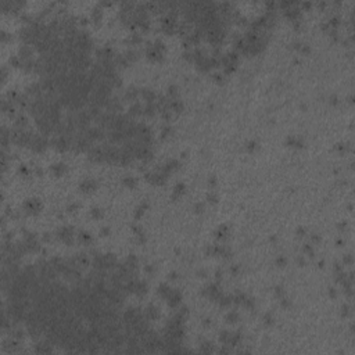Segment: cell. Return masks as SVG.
Instances as JSON below:
<instances>
[{
	"mask_svg": "<svg viewBox=\"0 0 355 355\" xmlns=\"http://www.w3.org/2000/svg\"><path fill=\"white\" fill-rule=\"evenodd\" d=\"M146 270H147V272H153V265H147Z\"/></svg>",
	"mask_w": 355,
	"mask_h": 355,
	"instance_id": "94428289",
	"label": "cell"
},
{
	"mask_svg": "<svg viewBox=\"0 0 355 355\" xmlns=\"http://www.w3.org/2000/svg\"><path fill=\"white\" fill-rule=\"evenodd\" d=\"M162 54L164 53H161V51H158L157 49H154L153 45H150L147 47V50H146V55H147V58L151 60V61H161L162 60Z\"/></svg>",
	"mask_w": 355,
	"mask_h": 355,
	"instance_id": "5b68a950",
	"label": "cell"
},
{
	"mask_svg": "<svg viewBox=\"0 0 355 355\" xmlns=\"http://www.w3.org/2000/svg\"><path fill=\"white\" fill-rule=\"evenodd\" d=\"M341 311H343V312H341L343 315L347 316V315H348V312H350V308H348V305H344V307L341 308Z\"/></svg>",
	"mask_w": 355,
	"mask_h": 355,
	"instance_id": "681fc988",
	"label": "cell"
},
{
	"mask_svg": "<svg viewBox=\"0 0 355 355\" xmlns=\"http://www.w3.org/2000/svg\"><path fill=\"white\" fill-rule=\"evenodd\" d=\"M171 279H176V273H171Z\"/></svg>",
	"mask_w": 355,
	"mask_h": 355,
	"instance_id": "be15d7a7",
	"label": "cell"
},
{
	"mask_svg": "<svg viewBox=\"0 0 355 355\" xmlns=\"http://www.w3.org/2000/svg\"><path fill=\"white\" fill-rule=\"evenodd\" d=\"M208 201L215 204V203L218 201V196H216V194H214V193H212V194H208Z\"/></svg>",
	"mask_w": 355,
	"mask_h": 355,
	"instance_id": "b9f144b4",
	"label": "cell"
},
{
	"mask_svg": "<svg viewBox=\"0 0 355 355\" xmlns=\"http://www.w3.org/2000/svg\"><path fill=\"white\" fill-rule=\"evenodd\" d=\"M275 293H276L279 297H282L283 295V290H282V287H276V290H275Z\"/></svg>",
	"mask_w": 355,
	"mask_h": 355,
	"instance_id": "f5cc1de1",
	"label": "cell"
},
{
	"mask_svg": "<svg viewBox=\"0 0 355 355\" xmlns=\"http://www.w3.org/2000/svg\"><path fill=\"white\" fill-rule=\"evenodd\" d=\"M92 18H93V21L95 22H100V20H101V8H95L93 10V13H92Z\"/></svg>",
	"mask_w": 355,
	"mask_h": 355,
	"instance_id": "484cf974",
	"label": "cell"
},
{
	"mask_svg": "<svg viewBox=\"0 0 355 355\" xmlns=\"http://www.w3.org/2000/svg\"><path fill=\"white\" fill-rule=\"evenodd\" d=\"M122 183H124L125 186H128V187H131V189H133L135 186H136V181H135L133 178H131V176H126V178L122 181Z\"/></svg>",
	"mask_w": 355,
	"mask_h": 355,
	"instance_id": "4316f807",
	"label": "cell"
},
{
	"mask_svg": "<svg viewBox=\"0 0 355 355\" xmlns=\"http://www.w3.org/2000/svg\"><path fill=\"white\" fill-rule=\"evenodd\" d=\"M344 264L351 265V264H352V255H350V254H348V255H346V257H344Z\"/></svg>",
	"mask_w": 355,
	"mask_h": 355,
	"instance_id": "ee69618b",
	"label": "cell"
},
{
	"mask_svg": "<svg viewBox=\"0 0 355 355\" xmlns=\"http://www.w3.org/2000/svg\"><path fill=\"white\" fill-rule=\"evenodd\" d=\"M297 235H301V236H302V235H304V229L302 228L298 229V230H297Z\"/></svg>",
	"mask_w": 355,
	"mask_h": 355,
	"instance_id": "91938a15",
	"label": "cell"
},
{
	"mask_svg": "<svg viewBox=\"0 0 355 355\" xmlns=\"http://www.w3.org/2000/svg\"><path fill=\"white\" fill-rule=\"evenodd\" d=\"M264 321H265V323H266V325H272V322H273V318H272V315H270V314H266V315L264 316Z\"/></svg>",
	"mask_w": 355,
	"mask_h": 355,
	"instance_id": "f35d334b",
	"label": "cell"
},
{
	"mask_svg": "<svg viewBox=\"0 0 355 355\" xmlns=\"http://www.w3.org/2000/svg\"><path fill=\"white\" fill-rule=\"evenodd\" d=\"M156 105H154V103L153 104H144V107H143V115H146V117H153L154 114H156Z\"/></svg>",
	"mask_w": 355,
	"mask_h": 355,
	"instance_id": "2e32d148",
	"label": "cell"
},
{
	"mask_svg": "<svg viewBox=\"0 0 355 355\" xmlns=\"http://www.w3.org/2000/svg\"><path fill=\"white\" fill-rule=\"evenodd\" d=\"M216 301H218V304H219L221 307H228V305L232 304V297H228V295L221 294V297H219Z\"/></svg>",
	"mask_w": 355,
	"mask_h": 355,
	"instance_id": "ffe728a7",
	"label": "cell"
},
{
	"mask_svg": "<svg viewBox=\"0 0 355 355\" xmlns=\"http://www.w3.org/2000/svg\"><path fill=\"white\" fill-rule=\"evenodd\" d=\"M78 240L79 241H82V243H90V235L89 233H86V232H80L78 235Z\"/></svg>",
	"mask_w": 355,
	"mask_h": 355,
	"instance_id": "cb8c5ba5",
	"label": "cell"
},
{
	"mask_svg": "<svg viewBox=\"0 0 355 355\" xmlns=\"http://www.w3.org/2000/svg\"><path fill=\"white\" fill-rule=\"evenodd\" d=\"M47 139H46V136H40V135H35L33 136V139H32L31 144H29V149L33 151H38V153H40V151H43L46 147H47Z\"/></svg>",
	"mask_w": 355,
	"mask_h": 355,
	"instance_id": "6da1fadb",
	"label": "cell"
},
{
	"mask_svg": "<svg viewBox=\"0 0 355 355\" xmlns=\"http://www.w3.org/2000/svg\"><path fill=\"white\" fill-rule=\"evenodd\" d=\"M208 182H210V185H211V186H215V183H216V181H215V178H214V176H212V178H210V181H208Z\"/></svg>",
	"mask_w": 355,
	"mask_h": 355,
	"instance_id": "9f6ffc18",
	"label": "cell"
},
{
	"mask_svg": "<svg viewBox=\"0 0 355 355\" xmlns=\"http://www.w3.org/2000/svg\"><path fill=\"white\" fill-rule=\"evenodd\" d=\"M183 55H185V58H186L187 61H194V58H193V51H186Z\"/></svg>",
	"mask_w": 355,
	"mask_h": 355,
	"instance_id": "60d3db41",
	"label": "cell"
},
{
	"mask_svg": "<svg viewBox=\"0 0 355 355\" xmlns=\"http://www.w3.org/2000/svg\"><path fill=\"white\" fill-rule=\"evenodd\" d=\"M311 240H312V241L316 244V243H319V241H321V237L318 236V235H312V236H311Z\"/></svg>",
	"mask_w": 355,
	"mask_h": 355,
	"instance_id": "c3c4849f",
	"label": "cell"
},
{
	"mask_svg": "<svg viewBox=\"0 0 355 355\" xmlns=\"http://www.w3.org/2000/svg\"><path fill=\"white\" fill-rule=\"evenodd\" d=\"M286 258L284 257H277V260H276V265L279 266V268H283V266H286Z\"/></svg>",
	"mask_w": 355,
	"mask_h": 355,
	"instance_id": "d590c367",
	"label": "cell"
},
{
	"mask_svg": "<svg viewBox=\"0 0 355 355\" xmlns=\"http://www.w3.org/2000/svg\"><path fill=\"white\" fill-rule=\"evenodd\" d=\"M24 208H25V211H28V212H31V214H38L42 210V204H40L39 200L31 198V200L25 201Z\"/></svg>",
	"mask_w": 355,
	"mask_h": 355,
	"instance_id": "277c9868",
	"label": "cell"
},
{
	"mask_svg": "<svg viewBox=\"0 0 355 355\" xmlns=\"http://www.w3.org/2000/svg\"><path fill=\"white\" fill-rule=\"evenodd\" d=\"M158 293H160V295L162 297V298H168L169 295H171V293H172V289L168 286V284H165V283H162V284H160L158 286Z\"/></svg>",
	"mask_w": 355,
	"mask_h": 355,
	"instance_id": "5bb4252c",
	"label": "cell"
},
{
	"mask_svg": "<svg viewBox=\"0 0 355 355\" xmlns=\"http://www.w3.org/2000/svg\"><path fill=\"white\" fill-rule=\"evenodd\" d=\"M194 210H196V212H203V210H204V205H203V204H196Z\"/></svg>",
	"mask_w": 355,
	"mask_h": 355,
	"instance_id": "7dc6e473",
	"label": "cell"
},
{
	"mask_svg": "<svg viewBox=\"0 0 355 355\" xmlns=\"http://www.w3.org/2000/svg\"><path fill=\"white\" fill-rule=\"evenodd\" d=\"M129 115L131 117H137V115H143V105L140 103L135 101L131 108H129Z\"/></svg>",
	"mask_w": 355,
	"mask_h": 355,
	"instance_id": "9c48e42d",
	"label": "cell"
},
{
	"mask_svg": "<svg viewBox=\"0 0 355 355\" xmlns=\"http://www.w3.org/2000/svg\"><path fill=\"white\" fill-rule=\"evenodd\" d=\"M124 55L126 57V60L129 61V63H132V61H135V60L137 58V53H136V51H133V50H129V51H126Z\"/></svg>",
	"mask_w": 355,
	"mask_h": 355,
	"instance_id": "83f0119b",
	"label": "cell"
},
{
	"mask_svg": "<svg viewBox=\"0 0 355 355\" xmlns=\"http://www.w3.org/2000/svg\"><path fill=\"white\" fill-rule=\"evenodd\" d=\"M235 70H236V64H228V65H225V67H223V72H225L226 75L232 74Z\"/></svg>",
	"mask_w": 355,
	"mask_h": 355,
	"instance_id": "f546056e",
	"label": "cell"
},
{
	"mask_svg": "<svg viewBox=\"0 0 355 355\" xmlns=\"http://www.w3.org/2000/svg\"><path fill=\"white\" fill-rule=\"evenodd\" d=\"M330 295H331V297H336V291H334V290H331V289H330Z\"/></svg>",
	"mask_w": 355,
	"mask_h": 355,
	"instance_id": "6125c7cd",
	"label": "cell"
},
{
	"mask_svg": "<svg viewBox=\"0 0 355 355\" xmlns=\"http://www.w3.org/2000/svg\"><path fill=\"white\" fill-rule=\"evenodd\" d=\"M168 95H169L171 99H176V96H178V89H176L175 86H171L169 89H168Z\"/></svg>",
	"mask_w": 355,
	"mask_h": 355,
	"instance_id": "836d02e7",
	"label": "cell"
},
{
	"mask_svg": "<svg viewBox=\"0 0 355 355\" xmlns=\"http://www.w3.org/2000/svg\"><path fill=\"white\" fill-rule=\"evenodd\" d=\"M32 53H33V50H32L31 46H29V45H24L20 49V51H18V57H20V60H21V61L31 60V58H32Z\"/></svg>",
	"mask_w": 355,
	"mask_h": 355,
	"instance_id": "8992f818",
	"label": "cell"
},
{
	"mask_svg": "<svg viewBox=\"0 0 355 355\" xmlns=\"http://www.w3.org/2000/svg\"><path fill=\"white\" fill-rule=\"evenodd\" d=\"M171 132H172V129L168 126V128H164L162 129V137H166V136H169L171 135Z\"/></svg>",
	"mask_w": 355,
	"mask_h": 355,
	"instance_id": "7bdbcfd3",
	"label": "cell"
},
{
	"mask_svg": "<svg viewBox=\"0 0 355 355\" xmlns=\"http://www.w3.org/2000/svg\"><path fill=\"white\" fill-rule=\"evenodd\" d=\"M144 316H146L149 321H151V319H157L158 316H160V312H158V309L156 307L150 305V307L144 311Z\"/></svg>",
	"mask_w": 355,
	"mask_h": 355,
	"instance_id": "4fadbf2b",
	"label": "cell"
},
{
	"mask_svg": "<svg viewBox=\"0 0 355 355\" xmlns=\"http://www.w3.org/2000/svg\"><path fill=\"white\" fill-rule=\"evenodd\" d=\"M146 293H147V284L143 283V282H139L137 286H136L135 294H136V295H144Z\"/></svg>",
	"mask_w": 355,
	"mask_h": 355,
	"instance_id": "d6986e66",
	"label": "cell"
},
{
	"mask_svg": "<svg viewBox=\"0 0 355 355\" xmlns=\"http://www.w3.org/2000/svg\"><path fill=\"white\" fill-rule=\"evenodd\" d=\"M181 298H182L181 293H179V291H174V290H172L171 295L166 298V302H168V305H169L171 308H176L178 305H179V302H181Z\"/></svg>",
	"mask_w": 355,
	"mask_h": 355,
	"instance_id": "52a82bcc",
	"label": "cell"
},
{
	"mask_svg": "<svg viewBox=\"0 0 355 355\" xmlns=\"http://www.w3.org/2000/svg\"><path fill=\"white\" fill-rule=\"evenodd\" d=\"M297 262L300 264V265H305V261H304V258L302 257H300V258H297Z\"/></svg>",
	"mask_w": 355,
	"mask_h": 355,
	"instance_id": "11a10c76",
	"label": "cell"
},
{
	"mask_svg": "<svg viewBox=\"0 0 355 355\" xmlns=\"http://www.w3.org/2000/svg\"><path fill=\"white\" fill-rule=\"evenodd\" d=\"M245 149L250 151V153H253V151L257 149V142H250L247 146H245Z\"/></svg>",
	"mask_w": 355,
	"mask_h": 355,
	"instance_id": "8d00e7d4",
	"label": "cell"
},
{
	"mask_svg": "<svg viewBox=\"0 0 355 355\" xmlns=\"http://www.w3.org/2000/svg\"><path fill=\"white\" fill-rule=\"evenodd\" d=\"M237 272H239V266H233V268H232V273H235V275H236Z\"/></svg>",
	"mask_w": 355,
	"mask_h": 355,
	"instance_id": "6f0895ef",
	"label": "cell"
},
{
	"mask_svg": "<svg viewBox=\"0 0 355 355\" xmlns=\"http://www.w3.org/2000/svg\"><path fill=\"white\" fill-rule=\"evenodd\" d=\"M212 351V346L210 344V343H204L203 346H201V352H205V354H210Z\"/></svg>",
	"mask_w": 355,
	"mask_h": 355,
	"instance_id": "1f68e13d",
	"label": "cell"
},
{
	"mask_svg": "<svg viewBox=\"0 0 355 355\" xmlns=\"http://www.w3.org/2000/svg\"><path fill=\"white\" fill-rule=\"evenodd\" d=\"M20 172H21V174H24V175L28 174V169H26V166H24V165L21 166V168H20Z\"/></svg>",
	"mask_w": 355,
	"mask_h": 355,
	"instance_id": "db71d44e",
	"label": "cell"
},
{
	"mask_svg": "<svg viewBox=\"0 0 355 355\" xmlns=\"http://www.w3.org/2000/svg\"><path fill=\"white\" fill-rule=\"evenodd\" d=\"M226 321H228L229 323H236L237 321H239V314L237 312H229L228 315H226Z\"/></svg>",
	"mask_w": 355,
	"mask_h": 355,
	"instance_id": "d4e9b609",
	"label": "cell"
},
{
	"mask_svg": "<svg viewBox=\"0 0 355 355\" xmlns=\"http://www.w3.org/2000/svg\"><path fill=\"white\" fill-rule=\"evenodd\" d=\"M129 40H131L132 45H139V43L142 42V38H140L137 33H132V36L129 38Z\"/></svg>",
	"mask_w": 355,
	"mask_h": 355,
	"instance_id": "4dcf8cb0",
	"label": "cell"
},
{
	"mask_svg": "<svg viewBox=\"0 0 355 355\" xmlns=\"http://www.w3.org/2000/svg\"><path fill=\"white\" fill-rule=\"evenodd\" d=\"M300 51H302L304 54H308V53H309V47H308V46H305V45H301Z\"/></svg>",
	"mask_w": 355,
	"mask_h": 355,
	"instance_id": "f6af8a7d",
	"label": "cell"
},
{
	"mask_svg": "<svg viewBox=\"0 0 355 355\" xmlns=\"http://www.w3.org/2000/svg\"><path fill=\"white\" fill-rule=\"evenodd\" d=\"M65 171H67V168H65L64 164H55V165H53V172L55 174V176H61Z\"/></svg>",
	"mask_w": 355,
	"mask_h": 355,
	"instance_id": "44dd1931",
	"label": "cell"
},
{
	"mask_svg": "<svg viewBox=\"0 0 355 355\" xmlns=\"http://www.w3.org/2000/svg\"><path fill=\"white\" fill-rule=\"evenodd\" d=\"M304 253H307L308 255L312 257V255H314V250H312V247H311L309 244H305L304 245Z\"/></svg>",
	"mask_w": 355,
	"mask_h": 355,
	"instance_id": "74e56055",
	"label": "cell"
},
{
	"mask_svg": "<svg viewBox=\"0 0 355 355\" xmlns=\"http://www.w3.org/2000/svg\"><path fill=\"white\" fill-rule=\"evenodd\" d=\"M78 208V205L76 204H71V205H68V208H67V211H70V212H72L74 210H76Z\"/></svg>",
	"mask_w": 355,
	"mask_h": 355,
	"instance_id": "816d5d0a",
	"label": "cell"
},
{
	"mask_svg": "<svg viewBox=\"0 0 355 355\" xmlns=\"http://www.w3.org/2000/svg\"><path fill=\"white\" fill-rule=\"evenodd\" d=\"M282 305H283L284 308L290 307V301H289V300H286V298H282Z\"/></svg>",
	"mask_w": 355,
	"mask_h": 355,
	"instance_id": "f907efd6",
	"label": "cell"
},
{
	"mask_svg": "<svg viewBox=\"0 0 355 355\" xmlns=\"http://www.w3.org/2000/svg\"><path fill=\"white\" fill-rule=\"evenodd\" d=\"M219 340H221V343H223V344H226L229 340V331H222L221 336H219Z\"/></svg>",
	"mask_w": 355,
	"mask_h": 355,
	"instance_id": "e575fe53",
	"label": "cell"
},
{
	"mask_svg": "<svg viewBox=\"0 0 355 355\" xmlns=\"http://www.w3.org/2000/svg\"><path fill=\"white\" fill-rule=\"evenodd\" d=\"M169 110L175 111V112H181L183 110V104L178 99H171V101H169Z\"/></svg>",
	"mask_w": 355,
	"mask_h": 355,
	"instance_id": "9a60e30c",
	"label": "cell"
},
{
	"mask_svg": "<svg viewBox=\"0 0 355 355\" xmlns=\"http://www.w3.org/2000/svg\"><path fill=\"white\" fill-rule=\"evenodd\" d=\"M75 262H76V265H78L79 269L86 268L87 265H89V258H87L86 254H79V255L75 257Z\"/></svg>",
	"mask_w": 355,
	"mask_h": 355,
	"instance_id": "8fae6325",
	"label": "cell"
},
{
	"mask_svg": "<svg viewBox=\"0 0 355 355\" xmlns=\"http://www.w3.org/2000/svg\"><path fill=\"white\" fill-rule=\"evenodd\" d=\"M26 125H28V119H26L25 115H18V117L16 118V128H18V129H24Z\"/></svg>",
	"mask_w": 355,
	"mask_h": 355,
	"instance_id": "ac0fdd59",
	"label": "cell"
},
{
	"mask_svg": "<svg viewBox=\"0 0 355 355\" xmlns=\"http://www.w3.org/2000/svg\"><path fill=\"white\" fill-rule=\"evenodd\" d=\"M79 187H80L82 191H92V190L96 189V182L92 181V179H85L79 185Z\"/></svg>",
	"mask_w": 355,
	"mask_h": 355,
	"instance_id": "30bf717a",
	"label": "cell"
},
{
	"mask_svg": "<svg viewBox=\"0 0 355 355\" xmlns=\"http://www.w3.org/2000/svg\"><path fill=\"white\" fill-rule=\"evenodd\" d=\"M108 232H110V229H108V228H104V229L101 230L103 235H108Z\"/></svg>",
	"mask_w": 355,
	"mask_h": 355,
	"instance_id": "680465c9",
	"label": "cell"
},
{
	"mask_svg": "<svg viewBox=\"0 0 355 355\" xmlns=\"http://www.w3.org/2000/svg\"><path fill=\"white\" fill-rule=\"evenodd\" d=\"M125 265L133 272V269L137 268V258H136L135 255H129V257L126 258V261H125Z\"/></svg>",
	"mask_w": 355,
	"mask_h": 355,
	"instance_id": "e0dca14e",
	"label": "cell"
},
{
	"mask_svg": "<svg viewBox=\"0 0 355 355\" xmlns=\"http://www.w3.org/2000/svg\"><path fill=\"white\" fill-rule=\"evenodd\" d=\"M185 193V185L183 183H179V185H176L175 186V190H174V198L179 197V196H182Z\"/></svg>",
	"mask_w": 355,
	"mask_h": 355,
	"instance_id": "7402d4cb",
	"label": "cell"
},
{
	"mask_svg": "<svg viewBox=\"0 0 355 355\" xmlns=\"http://www.w3.org/2000/svg\"><path fill=\"white\" fill-rule=\"evenodd\" d=\"M140 95V90L137 89V87H129L126 90V93H125V99L126 100H129V101H135L136 100V97Z\"/></svg>",
	"mask_w": 355,
	"mask_h": 355,
	"instance_id": "7c38bea8",
	"label": "cell"
},
{
	"mask_svg": "<svg viewBox=\"0 0 355 355\" xmlns=\"http://www.w3.org/2000/svg\"><path fill=\"white\" fill-rule=\"evenodd\" d=\"M36 352L38 354H50L53 352V348H51V343L46 341V343H40L36 346Z\"/></svg>",
	"mask_w": 355,
	"mask_h": 355,
	"instance_id": "ba28073f",
	"label": "cell"
},
{
	"mask_svg": "<svg viewBox=\"0 0 355 355\" xmlns=\"http://www.w3.org/2000/svg\"><path fill=\"white\" fill-rule=\"evenodd\" d=\"M87 157L90 158L92 161H96V162L105 161V160H104V153H103L101 146H92V149L87 151Z\"/></svg>",
	"mask_w": 355,
	"mask_h": 355,
	"instance_id": "3957f363",
	"label": "cell"
},
{
	"mask_svg": "<svg viewBox=\"0 0 355 355\" xmlns=\"http://www.w3.org/2000/svg\"><path fill=\"white\" fill-rule=\"evenodd\" d=\"M13 337H14V339H17V340H20L21 337H24V333H22L21 330H16L14 333H13Z\"/></svg>",
	"mask_w": 355,
	"mask_h": 355,
	"instance_id": "ab89813d",
	"label": "cell"
},
{
	"mask_svg": "<svg viewBox=\"0 0 355 355\" xmlns=\"http://www.w3.org/2000/svg\"><path fill=\"white\" fill-rule=\"evenodd\" d=\"M212 79H214V80H216V82H222V75H221V74H214Z\"/></svg>",
	"mask_w": 355,
	"mask_h": 355,
	"instance_id": "bcb514c9",
	"label": "cell"
},
{
	"mask_svg": "<svg viewBox=\"0 0 355 355\" xmlns=\"http://www.w3.org/2000/svg\"><path fill=\"white\" fill-rule=\"evenodd\" d=\"M226 235H228V226H226V225L221 226V228L216 230V237H218V239H225Z\"/></svg>",
	"mask_w": 355,
	"mask_h": 355,
	"instance_id": "603a6c76",
	"label": "cell"
},
{
	"mask_svg": "<svg viewBox=\"0 0 355 355\" xmlns=\"http://www.w3.org/2000/svg\"><path fill=\"white\" fill-rule=\"evenodd\" d=\"M90 214H92V216L95 218V219H100L103 216V211L100 210V208H93L92 211H90Z\"/></svg>",
	"mask_w": 355,
	"mask_h": 355,
	"instance_id": "f1b7e54d",
	"label": "cell"
},
{
	"mask_svg": "<svg viewBox=\"0 0 355 355\" xmlns=\"http://www.w3.org/2000/svg\"><path fill=\"white\" fill-rule=\"evenodd\" d=\"M57 236L60 237L64 243L72 244V243H74V229H72L71 226H64V228H61L60 230H58Z\"/></svg>",
	"mask_w": 355,
	"mask_h": 355,
	"instance_id": "7a4b0ae2",
	"label": "cell"
},
{
	"mask_svg": "<svg viewBox=\"0 0 355 355\" xmlns=\"http://www.w3.org/2000/svg\"><path fill=\"white\" fill-rule=\"evenodd\" d=\"M243 305H244L247 309H253L254 308V301L253 298H245L244 301H243Z\"/></svg>",
	"mask_w": 355,
	"mask_h": 355,
	"instance_id": "d6a6232c",
	"label": "cell"
}]
</instances>
